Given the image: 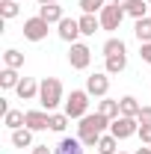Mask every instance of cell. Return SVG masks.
<instances>
[{"label":"cell","mask_w":151,"mask_h":154,"mask_svg":"<svg viewBox=\"0 0 151 154\" xmlns=\"http://www.w3.org/2000/svg\"><path fill=\"white\" fill-rule=\"evenodd\" d=\"M110 128V119L104 113H86L77 125V139L83 142V148H98V139Z\"/></svg>","instance_id":"obj_1"},{"label":"cell","mask_w":151,"mask_h":154,"mask_svg":"<svg viewBox=\"0 0 151 154\" xmlns=\"http://www.w3.org/2000/svg\"><path fill=\"white\" fill-rule=\"evenodd\" d=\"M59 101H62V83L57 77H45L39 83V104L45 107V113H51L59 107Z\"/></svg>","instance_id":"obj_2"},{"label":"cell","mask_w":151,"mask_h":154,"mask_svg":"<svg viewBox=\"0 0 151 154\" xmlns=\"http://www.w3.org/2000/svg\"><path fill=\"white\" fill-rule=\"evenodd\" d=\"M86 110H89V92L86 89H74L65 98V116L68 119H83Z\"/></svg>","instance_id":"obj_3"},{"label":"cell","mask_w":151,"mask_h":154,"mask_svg":"<svg viewBox=\"0 0 151 154\" xmlns=\"http://www.w3.org/2000/svg\"><path fill=\"white\" fill-rule=\"evenodd\" d=\"M110 134L116 139H131V136L139 134V119H133V116H119L110 122Z\"/></svg>","instance_id":"obj_4"},{"label":"cell","mask_w":151,"mask_h":154,"mask_svg":"<svg viewBox=\"0 0 151 154\" xmlns=\"http://www.w3.org/2000/svg\"><path fill=\"white\" fill-rule=\"evenodd\" d=\"M128 12L122 9V6H116V3H107L101 12H98V18H101V30H107V33H113L122 27V18H125Z\"/></svg>","instance_id":"obj_5"},{"label":"cell","mask_w":151,"mask_h":154,"mask_svg":"<svg viewBox=\"0 0 151 154\" xmlns=\"http://www.w3.org/2000/svg\"><path fill=\"white\" fill-rule=\"evenodd\" d=\"M89 62H92V51H89V45L74 42L71 51H68V65L77 68V71H83V68H89Z\"/></svg>","instance_id":"obj_6"},{"label":"cell","mask_w":151,"mask_h":154,"mask_svg":"<svg viewBox=\"0 0 151 154\" xmlns=\"http://www.w3.org/2000/svg\"><path fill=\"white\" fill-rule=\"evenodd\" d=\"M86 92L95 98H107V92H110V74L107 71H95V74L86 77Z\"/></svg>","instance_id":"obj_7"},{"label":"cell","mask_w":151,"mask_h":154,"mask_svg":"<svg viewBox=\"0 0 151 154\" xmlns=\"http://www.w3.org/2000/svg\"><path fill=\"white\" fill-rule=\"evenodd\" d=\"M48 21L45 18H27L24 21V38H30V42H42V38H48Z\"/></svg>","instance_id":"obj_8"},{"label":"cell","mask_w":151,"mask_h":154,"mask_svg":"<svg viewBox=\"0 0 151 154\" xmlns=\"http://www.w3.org/2000/svg\"><path fill=\"white\" fill-rule=\"evenodd\" d=\"M57 27H59V38L68 42V45H74L77 38L83 36V33H80V21H77V18H62Z\"/></svg>","instance_id":"obj_9"},{"label":"cell","mask_w":151,"mask_h":154,"mask_svg":"<svg viewBox=\"0 0 151 154\" xmlns=\"http://www.w3.org/2000/svg\"><path fill=\"white\" fill-rule=\"evenodd\" d=\"M27 128L36 134V131H48L51 128V116L48 113H42V110H30L27 113Z\"/></svg>","instance_id":"obj_10"},{"label":"cell","mask_w":151,"mask_h":154,"mask_svg":"<svg viewBox=\"0 0 151 154\" xmlns=\"http://www.w3.org/2000/svg\"><path fill=\"white\" fill-rule=\"evenodd\" d=\"M15 92H18L21 101H33V98H39V83L33 80V77H24V80L18 83V89H15Z\"/></svg>","instance_id":"obj_11"},{"label":"cell","mask_w":151,"mask_h":154,"mask_svg":"<svg viewBox=\"0 0 151 154\" xmlns=\"http://www.w3.org/2000/svg\"><path fill=\"white\" fill-rule=\"evenodd\" d=\"M39 18H45L48 24H59L65 15H62V6H57V3H48V6H39Z\"/></svg>","instance_id":"obj_12"},{"label":"cell","mask_w":151,"mask_h":154,"mask_svg":"<svg viewBox=\"0 0 151 154\" xmlns=\"http://www.w3.org/2000/svg\"><path fill=\"white\" fill-rule=\"evenodd\" d=\"M3 125H6L9 131H18V128H27V113H21V110H9V113L3 116Z\"/></svg>","instance_id":"obj_13"},{"label":"cell","mask_w":151,"mask_h":154,"mask_svg":"<svg viewBox=\"0 0 151 154\" xmlns=\"http://www.w3.org/2000/svg\"><path fill=\"white\" fill-rule=\"evenodd\" d=\"M54 154H86V151H83V142L80 139H68L65 136L57 148H54Z\"/></svg>","instance_id":"obj_14"},{"label":"cell","mask_w":151,"mask_h":154,"mask_svg":"<svg viewBox=\"0 0 151 154\" xmlns=\"http://www.w3.org/2000/svg\"><path fill=\"white\" fill-rule=\"evenodd\" d=\"M12 145H15V148H30V145H33V131H30V128L12 131Z\"/></svg>","instance_id":"obj_15"},{"label":"cell","mask_w":151,"mask_h":154,"mask_svg":"<svg viewBox=\"0 0 151 154\" xmlns=\"http://www.w3.org/2000/svg\"><path fill=\"white\" fill-rule=\"evenodd\" d=\"M80 33L83 36H95L98 30H101V18H95V15H80Z\"/></svg>","instance_id":"obj_16"},{"label":"cell","mask_w":151,"mask_h":154,"mask_svg":"<svg viewBox=\"0 0 151 154\" xmlns=\"http://www.w3.org/2000/svg\"><path fill=\"white\" fill-rule=\"evenodd\" d=\"M98 113H104L110 122H113V119L122 116V107H119V101H113V98H104V101L98 104Z\"/></svg>","instance_id":"obj_17"},{"label":"cell","mask_w":151,"mask_h":154,"mask_svg":"<svg viewBox=\"0 0 151 154\" xmlns=\"http://www.w3.org/2000/svg\"><path fill=\"white\" fill-rule=\"evenodd\" d=\"M128 68V54H116V57H107V74H122Z\"/></svg>","instance_id":"obj_18"},{"label":"cell","mask_w":151,"mask_h":154,"mask_svg":"<svg viewBox=\"0 0 151 154\" xmlns=\"http://www.w3.org/2000/svg\"><path fill=\"white\" fill-rule=\"evenodd\" d=\"M119 107H122V116H133V119H136L139 110H142V104H139L133 95H125L122 101H119Z\"/></svg>","instance_id":"obj_19"},{"label":"cell","mask_w":151,"mask_h":154,"mask_svg":"<svg viewBox=\"0 0 151 154\" xmlns=\"http://www.w3.org/2000/svg\"><path fill=\"white\" fill-rule=\"evenodd\" d=\"M133 33H136V38H139V45L151 42V18H139L136 24H133Z\"/></svg>","instance_id":"obj_20"},{"label":"cell","mask_w":151,"mask_h":154,"mask_svg":"<svg viewBox=\"0 0 151 154\" xmlns=\"http://www.w3.org/2000/svg\"><path fill=\"white\" fill-rule=\"evenodd\" d=\"M21 77H18V68H3L0 71V86L3 89H18Z\"/></svg>","instance_id":"obj_21"},{"label":"cell","mask_w":151,"mask_h":154,"mask_svg":"<svg viewBox=\"0 0 151 154\" xmlns=\"http://www.w3.org/2000/svg\"><path fill=\"white\" fill-rule=\"evenodd\" d=\"M119 139H116L113 134H104L101 139H98V154H119Z\"/></svg>","instance_id":"obj_22"},{"label":"cell","mask_w":151,"mask_h":154,"mask_svg":"<svg viewBox=\"0 0 151 154\" xmlns=\"http://www.w3.org/2000/svg\"><path fill=\"white\" fill-rule=\"evenodd\" d=\"M125 12H128L131 18H136V21H139V18H148V15H145V12H148V3H145V0H131Z\"/></svg>","instance_id":"obj_23"},{"label":"cell","mask_w":151,"mask_h":154,"mask_svg":"<svg viewBox=\"0 0 151 154\" xmlns=\"http://www.w3.org/2000/svg\"><path fill=\"white\" fill-rule=\"evenodd\" d=\"M116 54H128L122 38H107L104 42V57H116Z\"/></svg>","instance_id":"obj_24"},{"label":"cell","mask_w":151,"mask_h":154,"mask_svg":"<svg viewBox=\"0 0 151 154\" xmlns=\"http://www.w3.org/2000/svg\"><path fill=\"white\" fill-rule=\"evenodd\" d=\"M3 59H6V68H21V65H24V54L15 51V48H9V51L3 54Z\"/></svg>","instance_id":"obj_25"},{"label":"cell","mask_w":151,"mask_h":154,"mask_svg":"<svg viewBox=\"0 0 151 154\" xmlns=\"http://www.w3.org/2000/svg\"><path fill=\"white\" fill-rule=\"evenodd\" d=\"M18 0H3V3H0V15H3V21H12L15 18V15H18Z\"/></svg>","instance_id":"obj_26"},{"label":"cell","mask_w":151,"mask_h":154,"mask_svg":"<svg viewBox=\"0 0 151 154\" xmlns=\"http://www.w3.org/2000/svg\"><path fill=\"white\" fill-rule=\"evenodd\" d=\"M104 6H107V0H80L83 15H95V12H101Z\"/></svg>","instance_id":"obj_27"},{"label":"cell","mask_w":151,"mask_h":154,"mask_svg":"<svg viewBox=\"0 0 151 154\" xmlns=\"http://www.w3.org/2000/svg\"><path fill=\"white\" fill-rule=\"evenodd\" d=\"M65 128H68V116H65V113H51V131L62 134Z\"/></svg>","instance_id":"obj_28"},{"label":"cell","mask_w":151,"mask_h":154,"mask_svg":"<svg viewBox=\"0 0 151 154\" xmlns=\"http://www.w3.org/2000/svg\"><path fill=\"white\" fill-rule=\"evenodd\" d=\"M139 139H142V145H151V125H139Z\"/></svg>","instance_id":"obj_29"},{"label":"cell","mask_w":151,"mask_h":154,"mask_svg":"<svg viewBox=\"0 0 151 154\" xmlns=\"http://www.w3.org/2000/svg\"><path fill=\"white\" fill-rule=\"evenodd\" d=\"M136 119H139V125H151V107H142Z\"/></svg>","instance_id":"obj_30"},{"label":"cell","mask_w":151,"mask_h":154,"mask_svg":"<svg viewBox=\"0 0 151 154\" xmlns=\"http://www.w3.org/2000/svg\"><path fill=\"white\" fill-rule=\"evenodd\" d=\"M139 57H142V62H148V65H151V42H145V45L139 48Z\"/></svg>","instance_id":"obj_31"},{"label":"cell","mask_w":151,"mask_h":154,"mask_svg":"<svg viewBox=\"0 0 151 154\" xmlns=\"http://www.w3.org/2000/svg\"><path fill=\"white\" fill-rule=\"evenodd\" d=\"M33 154H54L48 145H33Z\"/></svg>","instance_id":"obj_32"},{"label":"cell","mask_w":151,"mask_h":154,"mask_svg":"<svg viewBox=\"0 0 151 154\" xmlns=\"http://www.w3.org/2000/svg\"><path fill=\"white\" fill-rule=\"evenodd\" d=\"M116 6H122V9H128V3H131V0H113Z\"/></svg>","instance_id":"obj_33"},{"label":"cell","mask_w":151,"mask_h":154,"mask_svg":"<svg viewBox=\"0 0 151 154\" xmlns=\"http://www.w3.org/2000/svg\"><path fill=\"white\" fill-rule=\"evenodd\" d=\"M136 154H151V148H148V145H142V148H136Z\"/></svg>","instance_id":"obj_34"},{"label":"cell","mask_w":151,"mask_h":154,"mask_svg":"<svg viewBox=\"0 0 151 154\" xmlns=\"http://www.w3.org/2000/svg\"><path fill=\"white\" fill-rule=\"evenodd\" d=\"M39 3H42V6H48V3H57V0H39Z\"/></svg>","instance_id":"obj_35"},{"label":"cell","mask_w":151,"mask_h":154,"mask_svg":"<svg viewBox=\"0 0 151 154\" xmlns=\"http://www.w3.org/2000/svg\"><path fill=\"white\" fill-rule=\"evenodd\" d=\"M145 3H148V6H151V0H145Z\"/></svg>","instance_id":"obj_36"},{"label":"cell","mask_w":151,"mask_h":154,"mask_svg":"<svg viewBox=\"0 0 151 154\" xmlns=\"http://www.w3.org/2000/svg\"><path fill=\"white\" fill-rule=\"evenodd\" d=\"M18 3H24V0H18Z\"/></svg>","instance_id":"obj_37"},{"label":"cell","mask_w":151,"mask_h":154,"mask_svg":"<svg viewBox=\"0 0 151 154\" xmlns=\"http://www.w3.org/2000/svg\"><path fill=\"white\" fill-rule=\"evenodd\" d=\"M119 154H125V151H119Z\"/></svg>","instance_id":"obj_38"}]
</instances>
